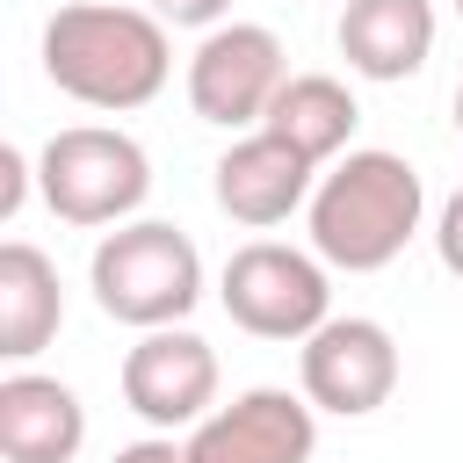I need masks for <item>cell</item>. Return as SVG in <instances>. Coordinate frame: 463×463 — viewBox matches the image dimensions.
<instances>
[{"instance_id": "cell-1", "label": "cell", "mask_w": 463, "mask_h": 463, "mask_svg": "<svg viewBox=\"0 0 463 463\" xmlns=\"http://www.w3.org/2000/svg\"><path fill=\"white\" fill-rule=\"evenodd\" d=\"M166 72H174V43L152 7L65 0L43 22V80L58 94H72L80 109L130 116L166 87Z\"/></svg>"}, {"instance_id": "cell-2", "label": "cell", "mask_w": 463, "mask_h": 463, "mask_svg": "<svg viewBox=\"0 0 463 463\" xmlns=\"http://www.w3.org/2000/svg\"><path fill=\"white\" fill-rule=\"evenodd\" d=\"M420 217H427V181L405 152H383V145L333 159L311 188V210H304L311 253L326 268H347V275L391 268L420 239Z\"/></svg>"}, {"instance_id": "cell-3", "label": "cell", "mask_w": 463, "mask_h": 463, "mask_svg": "<svg viewBox=\"0 0 463 463\" xmlns=\"http://www.w3.org/2000/svg\"><path fill=\"white\" fill-rule=\"evenodd\" d=\"M87 289L116 326L159 333V326H181L203 304V253L181 224L130 217L116 232H101V246L87 260Z\"/></svg>"}, {"instance_id": "cell-4", "label": "cell", "mask_w": 463, "mask_h": 463, "mask_svg": "<svg viewBox=\"0 0 463 463\" xmlns=\"http://www.w3.org/2000/svg\"><path fill=\"white\" fill-rule=\"evenodd\" d=\"M36 188H43L58 224L101 232V224H130L137 217V203L152 195V159L116 123H65L36 152Z\"/></svg>"}, {"instance_id": "cell-5", "label": "cell", "mask_w": 463, "mask_h": 463, "mask_svg": "<svg viewBox=\"0 0 463 463\" xmlns=\"http://www.w3.org/2000/svg\"><path fill=\"white\" fill-rule=\"evenodd\" d=\"M217 304L232 311L239 333H253V340H297L304 347L333 318V282H326L318 253L282 246V239H253V246H239L224 260Z\"/></svg>"}, {"instance_id": "cell-6", "label": "cell", "mask_w": 463, "mask_h": 463, "mask_svg": "<svg viewBox=\"0 0 463 463\" xmlns=\"http://www.w3.org/2000/svg\"><path fill=\"white\" fill-rule=\"evenodd\" d=\"M282 80H289L282 36L268 22H224L188 58V109L203 123H217V130H260Z\"/></svg>"}, {"instance_id": "cell-7", "label": "cell", "mask_w": 463, "mask_h": 463, "mask_svg": "<svg viewBox=\"0 0 463 463\" xmlns=\"http://www.w3.org/2000/svg\"><path fill=\"white\" fill-rule=\"evenodd\" d=\"M398 369H405V362H398L391 326H383V318H362V311L326 318V326L304 340V354H297L304 398H311L318 412H333V420H369L376 405H391Z\"/></svg>"}, {"instance_id": "cell-8", "label": "cell", "mask_w": 463, "mask_h": 463, "mask_svg": "<svg viewBox=\"0 0 463 463\" xmlns=\"http://www.w3.org/2000/svg\"><path fill=\"white\" fill-rule=\"evenodd\" d=\"M123 383V405L152 427V434H181V427H203L217 412V347L188 326H159V333H137V347L123 354L116 369Z\"/></svg>"}, {"instance_id": "cell-9", "label": "cell", "mask_w": 463, "mask_h": 463, "mask_svg": "<svg viewBox=\"0 0 463 463\" xmlns=\"http://www.w3.org/2000/svg\"><path fill=\"white\" fill-rule=\"evenodd\" d=\"M318 405L304 391H239L203 427H188V463H311Z\"/></svg>"}, {"instance_id": "cell-10", "label": "cell", "mask_w": 463, "mask_h": 463, "mask_svg": "<svg viewBox=\"0 0 463 463\" xmlns=\"http://www.w3.org/2000/svg\"><path fill=\"white\" fill-rule=\"evenodd\" d=\"M311 188H318V166H311L297 145H282L275 130H246V137L224 145V159L210 166L217 210H224L232 224H253V232L311 210Z\"/></svg>"}, {"instance_id": "cell-11", "label": "cell", "mask_w": 463, "mask_h": 463, "mask_svg": "<svg viewBox=\"0 0 463 463\" xmlns=\"http://www.w3.org/2000/svg\"><path fill=\"white\" fill-rule=\"evenodd\" d=\"M87 441V405L72 383L14 369L0 376V456L7 463H72Z\"/></svg>"}, {"instance_id": "cell-12", "label": "cell", "mask_w": 463, "mask_h": 463, "mask_svg": "<svg viewBox=\"0 0 463 463\" xmlns=\"http://www.w3.org/2000/svg\"><path fill=\"white\" fill-rule=\"evenodd\" d=\"M340 58L362 80H412L434 58V0H347L340 7Z\"/></svg>"}, {"instance_id": "cell-13", "label": "cell", "mask_w": 463, "mask_h": 463, "mask_svg": "<svg viewBox=\"0 0 463 463\" xmlns=\"http://www.w3.org/2000/svg\"><path fill=\"white\" fill-rule=\"evenodd\" d=\"M65 326V282L58 260L29 239L0 246V354L7 362H36Z\"/></svg>"}, {"instance_id": "cell-14", "label": "cell", "mask_w": 463, "mask_h": 463, "mask_svg": "<svg viewBox=\"0 0 463 463\" xmlns=\"http://www.w3.org/2000/svg\"><path fill=\"white\" fill-rule=\"evenodd\" d=\"M354 123H362V109H354L347 80H333V72H289V80H282V94H275V101H268V116H260V130H275L282 145H297L311 166L347 159Z\"/></svg>"}, {"instance_id": "cell-15", "label": "cell", "mask_w": 463, "mask_h": 463, "mask_svg": "<svg viewBox=\"0 0 463 463\" xmlns=\"http://www.w3.org/2000/svg\"><path fill=\"white\" fill-rule=\"evenodd\" d=\"M152 14L159 22H174V29H224L232 22V0H152Z\"/></svg>"}, {"instance_id": "cell-16", "label": "cell", "mask_w": 463, "mask_h": 463, "mask_svg": "<svg viewBox=\"0 0 463 463\" xmlns=\"http://www.w3.org/2000/svg\"><path fill=\"white\" fill-rule=\"evenodd\" d=\"M434 253H441V268L463 282V188L441 203V217H434Z\"/></svg>"}, {"instance_id": "cell-17", "label": "cell", "mask_w": 463, "mask_h": 463, "mask_svg": "<svg viewBox=\"0 0 463 463\" xmlns=\"http://www.w3.org/2000/svg\"><path fill=\"white\" fill-rule=\"evenodd\" d=\"M109 463H188V441H174V434H145V441H123Z\"/></svg>"}, {"instance_id": "cell-18", "label": "cell", "mask_w": 463, "mask_h": 463, "mask_svg": "<svg viewBox=\"0 0 463 463\" xmlns=\"http://www.w3.org/2000/svg\"><path fill=\"white\" fill-rule=\"evenodd\" d=\"M22 195H29V159L7 145V152H0V217H14V210H22Z\"/></svg>"}, {"instance_id": "cell-19", "label": "cell", "mask_w": 463, "mask_h": 463, "mask_svg": "<svg viewBox=\"0 0 463 463\" xmlns=\"http://www.w3.org/2000/svg\"><path fill=\"white\" fill-rule=\"evenodd\" d=\"M456 130H463V87H456Z\"/></svg>"}, {"instance_id": "cell-20", "label": "cell", "mask_w": 463, "mask_h": 463, "mask_svg": "<svg viewBox=\"0 0 463 463\" xmlns=\"http://www.w3.org/2000/svg\"><path fill=\"white\" fill-rule=\"evenodd\" d=\"M456 14H463V0H456Z\"/></svg>"}]
</instances>
